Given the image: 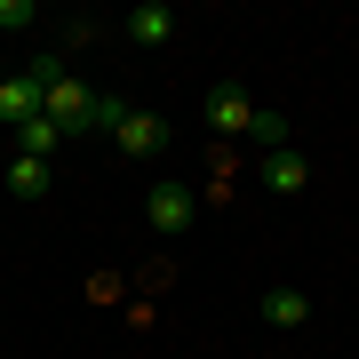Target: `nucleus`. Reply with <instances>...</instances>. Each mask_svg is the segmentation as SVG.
I'll list each match as a JSON object with an SVG mask.
<instances>
[{"label": "nucleus", "mask_w": 359, "mask_h": 359, "mask_svg": "<svg viewBox=\"0 0 359 359\" xmlns=\"http://www.w3.org/2000/svg\"><path fill=\"white\" fill-rule=\"evenodd\" d=\"M144 216H152V231H168V240H176V231H192V224H200V200L184 192V184H152Z\"/></svg>", "instance_id": "3"}, {"label": "nucleus", "mask_w": 359, "mask_h": 359, "mask_svg": "<svg viewBox=\"0 0 359 359\" xmlns=\"http://www.w3.org/2000/svg\"><path fill=\"white\" fill-rule=\"evenodd\" d=\"M0 80H8V65H0Z\"/></svg>", "instance_id": "11"}, {"label": "nucleus", "mask_w": 359, "mask_h": 359, "mask_svg": "<svg viewBox=\"0 0 359 359\" xmlns=\"http://www.w3.org/2000/svg\"><path fill=\"white\" fill-rule=\"evenodd\" d=\"M40 112H48V88H40L32 72H8V80H0V128H32Z\"/></svg>", "instance_id": "2"}, {"label": "nucleus", "mask_w": 359, "mask_h": 359, "mask_svg": "<svg viewBox=\"0 0 359 359\" xmlns=\"http://www.w3.org/2000/svg\"><path fill=\"white\" fill-rule=\"evenodd\" d=\"M264 320H271V327H304V320H311V295H304V287H271V295H264Z\"/></svg>", "instance_id": "8"}, {"label": "nucleus", "mask_w": 359, "mask_h": 359, "mask_svg": "<svg viewBox=\"0 0 359 359\" xmlns=\"http://www.w3.org/2000/svg\"><path fill=\"white\" fill-rule=\"evenodd\" d=\"M120 32H128L136 48H168V32H176V8H160V0H136V8L120 16Z\"/></svg>", "instance_id": "5"}, {"label": "nucleus", "mask_w": 359, "mask_h": 359, "mask_svg": "<svg viewBox=\"0 0 359 359\" xmlns=\"http://www.w3.org/2000/svg\"><path fill=\"white\" fill-rule=\"evenodd\" d=\"M0 25H8V32L16 25H40V8H32V0H0Z\"/></svg>", "instance_id": "10"}, {"label": "nucleus", "mask_w": 359, "mask_h": 359, "mask_svg": "<svg viewBox=\"0 0 359 359\" xmlns=\"http://www.w3.org/2000/svg\"><path fill=\"white\" fill-rule=\"evenodd\" d=\"M56 144H72V136H65V128H56V120H48V112H40V120H32V128H16V152H40V160H48V152H56Z\"/></svg>", "instance_id": "9"}, {"label": "nucleus", "mask_w": 359, "mask_h": 359, "mask_svg": "<svg viewBox=\"0 0 359 359\" xmlns=\"http://www.w3.org/2000/svg\"><path fill=\"white\" fill-rule=\"evenodd\" d=\"M48 184H56V176H48V160H40V152H16V160H8V192H16V200H40Z\"/></svg>", "instance_id": "6"}, {"label": "nucleus", "mask_w": 359, "mask_h": 359, "mask_svg": "<svg viewBox=\"0 0 359 359\" xmlns=\"http://www.w3.org/2000/svg\"><path fill=\"white\" fill-rule=\"evenodd\" d=\"M160 144H168V120H160V112H144V104H128V120L112 128V152H128V160H152Z\"/></svg>", "instance_id": "4"}, {"label": "nucleus", "mask_w": 359, "mask_h": 359, "mask_svg": "<svg viewBox=\"0 0 359 359\" xmlns=\"http://www.w3.org/2000/svg\"><path fill=\"white\" fill-rule=\"evenodd\" d=\"M264 184H271V192H304V184H311V160L304 152H264Z\"/></svg>", "instance_id": "7"}, {"label": "nucleus", "mask_w": 359, "mask_h": 359, "mask_svg": "<svg viewBox=\"0 0 359 359\" xmlns=\"http://www.w3.org/2000/svg\"><path fill=\"white\" fill-rule=\"evenodd\" d=\"M256 120H264V104L248 88H231V80L208 88V128H216V136H256Z\"/></svg>", "instance_id": "1"}]
</instances>
